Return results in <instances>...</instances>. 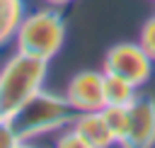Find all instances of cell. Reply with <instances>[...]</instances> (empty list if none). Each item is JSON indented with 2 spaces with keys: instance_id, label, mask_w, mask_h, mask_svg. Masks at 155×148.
I'll list each match as a JSON object with an SVG mask.
<instances>
[{
  "instance_id": "cell-12",
  "label": "cell",
  "mask_w": 155,
  "mask_h": 148,
  "mask_svg": "<svg viewBox=\"0 0 155 148\" xmlns=\"http://www.w3.org/2000/svg\"><path fill=\"white\" fill-rule=\"evenodd\" d=\"M140 46L145 49V53L155 61V15L150 19H145L143 29H140Z\"/></svg>"
},
{
  "instance_id": "cell-5",
  "label": "cell",
  "mask_w": 155,
  "mask_h": 148,
  "mask_svg": "<svg viewBox=\"0 0 155 148\" xmlns=\"http://www.w3.org/2000/svg\"><path fill=\"white\" fill-rule=\"evenodd\" d=\"M65 97L78 112H99L104 107V73L99 70L75 73L68 80Z\"/></svg>"
},
{
  "instance_id": "cell-10",
  "label": "cell",
  "mask_w": 155,
  "mask_h": 148,
  "mask_svg": "<svg viewBox=\"0 0 155 148\" xmlns=\"http://www.w3.org/2000/svg\"><path fill=\"white\" fill-rule=\"evenodd\" d=\"M102 116L107 119V126L114 133V141L119 146H124L126 133H128V121H131L128 107H124V104H104L102 107Z\"/></svg>"
},
{
  "instance_id": "cell-1",
  "label": "cell",
  "mask_w": 155,
  "mask_h": 148,
  "mask_svg": "<svg viewBox=\"0 0 155 148\" xmlns=\"http://www.w3.org/2000/svg\"><path fill=\"white\" fill-rule=\"evenodd\" d=\"M78 114L80 112L68 102L65 95L48 92L41 87L10 116V121L17 131V136L22 138V143H29L44 133L68 129L78 119Z\"/></svg>"
},
{
  "instance_id": "cell-14",
  "label": "cell",
  "mask_w": 155,
  "mask_h": 148,
  "mask_svg": "<svg viewBox=\"0 0 155 148\" xmlns=\"http://www.w3.org/2000/svg\"><path fill=\"white\" fill-rule=\"evenodd\" d=\"M48 5H53V7H63V5H68V2H73V0H46Z\"/></svg>"
},
{
  "instance_id": "cell-7",
  "label": "cell",
  "mask_w": 155,
  "mask_h": 148,
  "mask_svg": "<svg viewBox=\"0 0 155 148\" xmlns=\"http://www.w3.org/2000/svg\"><path fill=\"white\" fill-rule=\"evenodd\" d=\"M73 129L82 136L87 148H107V146L116 143L114 133L107 126V119L102 116V109L99 112H80L78 119L73 121Z\"/></svg>"
},
{
  "instance_id": "cell-8",
  "label": "cell",
  "mask_w": 155,
  "mask_h": 148,
  "mask_svg": "<svg viewBox=\"0 0 155 148\" xmlns=\"http://www.w3.org/2000/svg\"><path fill=\"white\" fill-rule=\"evenodd\" d=\"M138 87L131 85L128 80L119 78V75H111V73H104V104H124L128 107L138 92Z\"/></svg>"
},
{
  "instance_id": "cell-3",
  "label": "cell",
  "mask_w": 155,
  "mask_h": 148,
  "mask_svg": "<svg viewBox=\"0 0 155 148\" xmlns=\"http://www.w3.org/2000/svg\"><path fill=\"white\" fill-rule=\"evenodd\" d=\"M65 44V19L51 5L34 12H24L15 32V46L22 53L51 61Z\"/></svg>"
},
{
  "instance_id": "cell-9",
  "label": "cell",
  "mask_w": 155,
  "mask_h": 148,
  "mask_svg": "<svg viewBox=\"0 0 155 148\" xmlns=\"http://www.w3.org/2000/svg\"><path fill=\"white\" fill-rule=\"evenodd\" d=\"M22 17H24L22 0H0V46L15 39V32Z\"/></svg>"
},
{
  "instance_id": "cell-4",
  "label": "cell",
  "mask_w": 155,
  "mask_h": 148,
  "mask_svg": "<svg viewBox=\"0 0 155 148\" xmlns=\"http://www.w3.org/2000/svg\"><path fill=\"white\" fill-rule=\"evenodd\" d=\"M104 73L119 75V78L128 80L131 85L140 87V85L148 82V78L153 73V58L145 53V49L140 46V41L138 44L121 41V44H114L107 51Z\"/></svg>"
},
{
  "instance_id": "cell-2",
  "label": "cell",
  "mask_w": 155,
  "mask_h": 148,
  "mask_svg": "<svg viewBox=\"0 0 155 148\" xmlns=\"http://www.w3.org/2000/svg\"><path fill=\"white\" fill-rule=\"evenodd\" d=\"M48 73V61L17 51L0 68V116H12L31 95H36Z\"/></svg>"
},
{
  "instance_id": "cell-6",
  "label": "cell",
  "mask_w": 155,
  "mask_h": 148,
  "mask_svg": "<svg viewBox=\"0 0 155 148\" xmlns=\"http://www.w3.org/2000/svg\"><path fill=\"white\" fill-rule=\"evenodd\" d=\"M128 133L124 146L128 148H148L155 146V99L148 95H138L128 104Z\"/></svg>"
},
{
  "instance_id": "cell-11",
  "label": "cell",
  "mask_w": 155,
  "mask_h": 148,
  "mask_svg": "<svg viewBox=\"0 0 155 148\" xmlns=\"http://www.w3.org/2000/svg\"><path fill=\"white\" fill-rule=\"evenodd\" d=\"M15 146H22V138L17 136L12 121L7 116H0V148H15Z\"/></svg>"
},
{
  "instance_id": "cell-13",
  "label": "cell",
  "mask_w": 155,
  "mask_h": 148,
  "mask_svg": "<svg viewBox=\"0 0 155 148\" xmlns=\"http://www.w3.org/2000/svg\"><path fill=\"white\" fill-rule=\"evenodd\" d=\"M56 146H61V148H87L85 141H82V136L73 129V124H70L68 129H63V133H61V138L56 141Z\"/></svg>"
}]
</instances>
